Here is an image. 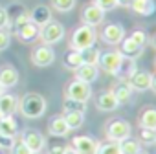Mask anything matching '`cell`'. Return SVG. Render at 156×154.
I'll use <instances>...</instances> for the list:
<instances>
[{
  "mask_svg": "<svg viewBox=\"0 0 156 154\" xmlns=\"http://www.w3.org/2000/svg\"><path fill=\"white\" fill-rule=\"evenodd\" d=\"M46 108H48V103L46 99L41 96V94H35V92H28L22 96L20 103H19V110L24 117L28 119H39L46 114Z\"/></svg>",
  "mask_w": 156,
  "mask_h": 154,
  "instance_id": "obj_1",
  "label": "cell"
},
{
  "mask_svg": "<svg viewBox=\"0 0 156 154\" xmlns=\"http://www.w3.org/2000/svg\"><path fill=\"white\" fill-rule=\"evenodd\" d=\"M98 40V33L92 26H79L77 30H73L72 33V39H70V48L72 50H77V51H83L87 48H92Z\"/></svg>",
  "mask_w": 156,
  "mask_h": 154,
  "instance_id": "obj_2",
  "label": "cell"
},
{
  "mask_svg": "<svg viewBox=\"0 0 156 154\" xmlns=\"http://www.w3.org/2000/svg\"><path fill=\"white\" fill-rule=\"evenodd\" d=\"M39 39L42 40V44L53 46L64 39V26L57 20H50L48 24L39 28Z\"/></svg>",
  "mask_w": 156,
  "mask_h": 154,
  "instance_id": "obj_3",
  "label": "cell"
},
{
  "mask_svg": "<svg viewBox=\"0 0 156 154\" xmlns=\"http://www.w3.org/2000/svg\"><path fill=\"white\" fill-rule=\"evenodd\" d=\"M130 134H132V127H130V123L127 119H119L118 117V119H112L107 125V138H108V141L119 143V141L130 138Z\"/></svg>",
  "mask_w": 156,
  "mask_h": 154,
  "instance_id": "obj_4",
  "label": "cell"
},
{
  "mask_svg": "<svg viewBox=\"0 0 156 154\" xmlns=\"http://www.w3.org/2000/svg\"><path fill=\"white\" fill-rule=\"evenodd\" d=\"M121 61H123V53H121V51H116V50L105 51V53H101V57H99L98 68L103 70V72L108 73V75H116L118 70H119V66H121Z\"/></svg>",
  "mask_w": 156,
  "mask_h": 154,
  "instance_id": "obj_5",
  "label": "cell"
},
{
  "mask_svg": "<svg viewBox=\"0 0 156 154\" xmlns=\"http://www.w3.org/2000/svg\"><path fill=\"white\" fill-rule=\"evenodd\" d=\"M66 97L79 101V103H88V99L92 97V86L79 79H73L66 88Z\"/></svg>",
  "mask_w": 156,
  "mask_h": 154,
  "instance_id": "obj_6",
  "label": "cell"
},
{
  "mask_svg": "<svg viewBox=\"0 0 156 154\" xmlns=\"http://www.w3.org/2000/svg\"><path fill=\"white\" fill-rule=\"evenodd\" d=\"M20 139L26 143V147H28L33 154L42 152L44 147H46V139H44V136H42L37 128H26V130H22Z\"/></svg>",
  "mask_w": 156,
  "mask_h": 154,
  "instance_id": "obj_7",
  "label": "cell"
},
{
  "mask_svg": "<svg viewBox=\"0 0 156 154\" xmlns=\"http://www.w3.org/2000/svg\"><path fill=\"white\" fill-rule=\"evenodd\" d=\"M31 62L39 68H46L55 62V51L48 44H41L31 51Z\"/></svg>",
  "mask_w": 156,
  "mask_h": 154,
  "instance_id": "obj_8",
  "label": "cell"
},
{
  "mask_svg": "<svg viewBox=\"0 0 156 154\" xmlns=\"http://www.w3.org/2000/svg\"><path fill=\"white\" fill-rule=\"evenodd\" d=\"M8 11V17H9V26L11 28H20L24 24H28L31 19H30V11L22 6V4H9L6 8Z\"/></svg>",
  "mask_w": 156,
  "mask_h": 154,
  "instance_id": "obj_9",
  "label": "cell"
},
{
  "mask_svg": "<svg viewBox=\"0 0 156 154\" xmlns=\"http://www.w3.org/2000/svg\"><path fill=\"white\" fill-rule=\"evenodd\" d=\"M99 37L108 46H119L121 40L125 39V28L121 24H107L99 33Z\"/></svg>",
  "mask_w": 156,
  "mask_h": 154,
  "instance_id": "obj_10",
  "label": "cell"
},
{
  "mask_svg": "<svg viewBox=\"0 0 156 154\" xmlns=\"http://www.w3.org/2000/svg\"><path fill=\"white\" fill-rule=\"evenodd\" d=\"M151 81H152V73L145 72V70H136L129 79V86L134 90V92H147L151 88Z\"/></svg>",
  "mask_w": 156,
  "mask_h": 154,
  "instance_id": "obj_11",
  "label": "cell"
},
{
  "mask_svg": "<svg viewBox=\"0 0 156 154\" xmlns=\"http://www.w3.org/2000/svg\"><path fill=\"white\" fill-rule=\"evenodd\" d=\"M72 147L77 150V154H96L99 141L92 136H77V138H73Z\"/></svg>",
  "mask_w": 156,
  "mask_h": 154,
  "instance_id": "obj_12",
  "label": "cell"
},
{
  "mask_svg": "<svg viewBox=\"0 0 156 154\" xmlns=\"http://www.w3.org/2000/svg\"><path fill=\"white\" fill-rule=\"evenodd\" d=\"M81 20H83V24L96 28L98 24H101L105 20V11L101 8H98L96 4H88V6H85V9L81 13Z\"/></svg>",
  "mask_w": 156,
  "mask_h": 154,
  "instance_id": "obj_13",
  "label": "cell"
},
{
  "mask_svg": "<svg viewBox=\"0 0 156 154\" xmlns=\"http://www.w3.org/2000/svg\"><path fill=\"white\" fill-rule=\"evenodd\" d=\"M48 132H50V136H55V138H64V136H68L70 127H68L64 116H61V114L53 116V117L48 121Z\"/></svg>",
  "mask_w": 156,
  "mask_h": 154,
  "instance_id": "obj_14",
  "label": "cell"
},
{
  "mask_svg": "<svg viewBox=\"0 0 156 154\" xmlns=\"http://www.w3.org/2000/svg\"><path fill=\"white\" fill-rule=\"evenodd\" d=\"M17 83H19V72H17V68H13L11 64L0 66V85L4 86V90L17 86Z\"/></svg>",
  "mask_w": 156,
  "mask_h": 154,
  "instance_id": "obj_15",
  "label": "cell"
},
{
  "mask_svg": "<svg viewBox=\"0 0 156 154\" xmlns=\"http://www.w3.org/2000/svg\"><path fill=\"white\" fill-rule=\"evenodd\" d=\"M98 77H99V68L96 64H81L75 70V79H79L83 83H88V85L98 81Z\"/></svg>",
  "mask_w": 156,
  "mask_h": 154,
  "instance_id": "obj_16",
  "label": "cell"
},
{
  "mask_svg": "<svg viewBox=\"0 0 156 154\" xmlns=\"http://www.w3.org/2000/svg\"><path fill=\"white\" fill-rule=\"evenodd\" d=\"M96 107H98V110H101V112H114V110L119 107V103H118L116 96L112 94V90H108V92H103V94L98 96Z\"/></svg>",
  "mask_w": 156,
  "mask_h": 154,
  "instance_id": "obj_17",
  "label": "cell"
},
{
  "mask_svg": "<svg viewBox=\"0 0 156 154\" xmlns=\"http://www.w3.org/2000/svg\"><path fill=\"white\" fill-rule=\"evenodd\" d=\"M15 35H17V39H20V40L26 42V44H28V42H33V40L39 39V26L30 20L28 24L17 28V30H15Z\"/></svg>",
  "mask_w": 156,
  "mask_h": 154,
  "instance_id": "obj_18",
  "label": "cell"
},
{
  "mask_svg": "<svg viewBox=\"0 0 156 154\" xmlns=\"http://www.w3.org/2000/svg\"><path fill=\"white\" fill-rule=\"evenodd\" d=\"M30 19H31V22L33 24H37L39 28L41 26H44V24H48L50 20H53L51 19V9L48 8V6H37V8H33L31 11H30Z\"/></svg>",
  "mask_w": 156,
  "mask_h": 154,
  "instance_id": "obj_19",
  "label": "cell"
},
{
  "mask_svg": "<svg viewBox=\"0 0 156 154\" xmlns=\"http://www.w3.org/2000/svg\"><path fill=\"white\" fill-rule=\"evenodd\" d=\"M119 51L123 53V57L138 59V57L143 53V48H141L138 42H134L130 37H125V39L121 40V44H119Z\"/></svg>",
  "mask_w": 156,
  "mask_h": 154,
  "instance_id": "obj_20",
  "label": "cell"
},
{
  "mask_svg": "<svg viewBox=\"0 0 156 154\" xmlns=\"http://www.w3.org/2000/svg\"><path fill=\"white\" fill-rule=\"evenodd\" d=\"M112 94L116 96V99H118L119 105H129V103L132 101V94H134V90L129 86L127 81H121V83H118V85L112 88Z\"/></svg>",
  "mask_w": 156,
  "mask_h": 154,
  "instance_id": "obj_21",
  "label": "cell"
},
{
  "mask_svg": "<svg viewBox=\"0 0 156 154\" xmlns=\"http://www.w3.org/2000/svg\"><path fill=\"white\" fill-rule=\"evenodd\" d=\"M130 9L140 17H149L154 13L156 4H154V0H132Z\"/></svg>",
  "mask_w": 156,
  "mask_h": 154,
  "instance_id": "obj_22",
  "label": "cell"
},
{
  "mask_svg": "<svg viewBox=\"0 0 156 154\" xmlns=\"http://www.w3.org/2000/svg\"><path fill=\"white\" fill-rule=\"evenodd\" d=\"M19 132V123L13 116H2L0 117V134L6 138H15Z\"/></svg>",
  "mask_w": 156,
  "mask_h": 154,
  "instance_id": "obj_23",
  "label": "cell"
},
{
  "mask_svg": "<svg viewBox=\"0 0 156 154\" xmlns=\"http://www.w3.org/2000/svg\"><path fill=\"white\" fill-rule=\"evenodd\" d=\"M19 107V101L13 94H2L0 96V114L2 116H13V112L17 110Z\"/></svg>",
  "mask_w": 156,
  "mask_h": 154,
  "instance_id": "obj_24",
  "label": "cell"
},
{
  "mask_svg": "<svg viewBox=\"0 0 156 154\" xmlns=\"http://www.w3.org/2000/svg\"><path fill=\"white\" fill-rule=\"evenodd\" d=\"M136 70H138V66H136V59L123 57L121 66H119V70H118L116 77H118V79H121V81H127V79H129V77H130Z\"/></svg>",
  "mask_w": 156,
  "mask_h": 154,
  "instance_id": "obj_25",
  "label": "cell"
},
{
  "mask_svg": "<svg viewBox=\"0 0 156 154\" xmlns=\"http://www.w3.org/2000/svg\"><path fill=\"white\" fill-rule=\"evenodd\" d=\"M62 64H64L68 70H73V72H75L81 64H85V62H83L81 51H77V50H72V48H70V51H66L64 57H62Z\"/></svg>",
  "mask_w": 156,
  "mask_h": 154,
  "instance_id": "obj_26",
  "label": "cell"
},
{
  "mask_svg": "<svg viewBox=\"0 0 156 154\" xmlns=\"http://www.w3.org/2000/svg\"><path fill=\"white\" fill-rule=\"evenodd\" d=\"M62 116H64V119H66L70 130L81 128L83 123H85V112H81V110H70V112H64Z\"/></svg>",
  "mask_w": 156,
  "mask_h": 154,
  "instance_id": "obj_27",
  "label": "cell"
},
{
  "mask_svg": "<svg viewBox=\"0 0 156 154\" xmlns=\"http://www.w3.org/2000/svg\"><path fill=\"white\" fill-rule=\"evenodd\" d=\"M140 127L156 130V108L154 107H149L140 114Z\"/></svg>",
  "mask_w": 156,
  "mask_h": 154,
  "instance_id": "obj_28",
  "label": "cell"
},
{
  "mask_svg": "<svg viewBox=\"0 0 156 154\" xmlns=\"http://www.w3.org/2000/svg\"><path fill=\"white\" fill-rule=\"evenodd\" d=\"M119 150H121V154H136V152L141 150V147H140V141L138 139L127 138V139L119 141Z\"/></svg>",
  "mask_w": 156,
  "mask_h": 154,
  "instance_id": "obj_29",
  "label": "cell"
},
{
  "mask_svg": "<svg viewBox=\"0 0 156 154\" xmlns=\"http://www.w3.org/2000/svg\"><path fill=\"white\" fill-rule=\"evenodd\" d=\"M81 55H83V62L85 64H96L98 66V62H99V57H101V51L98 50V48H87V50H83L81 51Z\"/></svg>",
  "mask_w": 156,
  "mask_h": 154,
  "instance_id": "obj_30",
  "label": "cell"
},
{
  "mask_svg": "<svg viewBox=\"0 0 156 154\" xmlns=\"http://www.w3.org/2000/svg\"><path fill=\"white\" fill-rule=\"evenodd\" d=\"M138 141L145 143V145H154L156 143V130L140 127V130H138Z\"/></svg>",
  "mask_w": 156,
  "mask_h": 154,
  "instance_id": "obj_31",
  "label": "cell"
},
{
  "mask_svg": "<svg viewBox=\"0 0 156 154\" xmlns=\"http://www.w3.org/2000/svg\"><path fill=\"white\" fill-rule=\"evenodd\" d=\"M77 0H51V8L59 13H68L75 8Z\"/></svg>",
  "mask_w": 156,
  "mask_h": 154,
  "instance_id": "obj_32",
  "label": "cell"
},
{
  "mask_svg": "<svg viewBox=\"0 0 156 154\" xmlns=\"http://www.w3.org/2000/svg\"><path fill=\"white\" fill-rule=\"evenodd\" d=\"M96 154H121L119 143H116V141H108V143H103V145L99 143Z\"/></svg>",
  "mask_w": 156,
  "mask_h": 154,
  "instance_id": "obj_33",
  "label": "cell"
},
{
  "mask_svg": "<svg viewBox=\"0 0 156 154\" xmlns=\"http://www.w3.org/2000/svg\"><path fill=\"white\" fill-rule=\"evenodd\" d=\"M62 110L64 112H70V110H81V112H85L87 110V103H79V101H73V99L66 97L64 103H62Z\"/></svg>",
  "mask_w": 156,
  "mask_h": 154,
  "instance_id": "obj_34",
  "label": "cell"
},
{
  "mask_svg": "<svg viewBox=\"0 0 156 154\" xmlns=\"http://www.w3.org/2000/svg\"><path fill=\"white\" fill-rule=\"evenodd\" d=\"M129 37H130L134 42H138L141 48H145V46H147V42H149V37H147V33H145L143 30H134Z\"/></svg>",
  "mask_w": 156,
  "mask_h": 154,
  "instance_id": "obj_35",
  "label": "cell"
},
{
  "mask_svg": "<svg viewBox=\"0 0 156 154\" xmlns=\"http://www.w3.org/2000/svg\"><path fill=\"white\" fill-rule=\"evenodd\" d=\"M9 42H11V33L8 31V28H0V51L8 50Z\"/></svg>",
  "mask_w": 156,
  "mask_h": 154,
  "instance_id": "obj_36",
  "label": "cell"
},
{
  "mask_svg": "<svg viewBox=\"0 0 156 154\" xmlns=\"http://www.w3.org/2000/svg\"><path fill=\"white\" fill-rule=\"evenodd\" d=\"M9 150H11V154H33V152L26 147V143H24L22 139L15 141V143H13V147H11Z\"/></svg>",
  "mask_w": 156,
  "mask_h": 154,
  "instance_id": "obj_37",
  "label": "cell"
},
{
  "mask_svg": "<svg viewBox=\"0 0 156 154\" xmlns=\"http://www.w3.org/2000/svg\"><path fill=\"white\" fill-rule=\"evenodd\" d=\"M94 4L107 13V11L114 9V8H118V0H94Z\"/></svg>",
  "mask_w": 156,
  "mask_h": 154,
  "instance_id": "obj_38",
  "label": "cell"
},
{
  "mask_svg": "<svg viewBox=\"0 0 156 154\" xmlns=\"http://www.w3.org/2000/svg\"><path fill=\"white\" fill-rule=\"evenodd\" d=\"M15 143V138H6L0 134V150H9Z\"/></svg>",
  "mask_w": 156,
  "mask_h": 154,
  "instance_id": "obj_39",
  "label": "cell"
},
{
  "mask_svg": "<svg viewBox=\"0 0 156 154\" xmlns=\"http://www.w3.org/2000/svg\"><path fill=\"white\" fill-rule=\"evenodd\" d=\"M0 28H11V26H9V17H8L6 8H0Z\"/></svg>",
  "mask_w": 156,
  "mask_h": 154,
  "instance_id": "obj_40",
  "label": "cell"
},
{
  "mask_svg": "<svg viewBox=\"0 0 156 154\" xmlns=\"http://www.w3.org/2000/svg\"><path fill=\"white\" fill-rule=\"evenodd\" d=\"M48 154H64V147L62 145H53L48 149Z\"/></svg>",
  "mask_w": 156,
  "mask_h": 154,
  "instance_id": "obj_41",
  "label": "cell"
},
{
  "mask_svg": "<svg viewBox=\"0 0 156 154\" xmlns=\"http://www.w3.org/2000/svg\"><path fill=\"white\" fill-rule=\"evenodd\" d=\"M132 0H118V6H123V8H130Z\"/></svg>",
  "mask_w": 156,
  "mask_h": 154,
  "instance_id": "obj_42",
  "label": "cell"
},
{
  "mask_svg": "<svg viewBox=\"0 0 156 154\" xmlns=\"http://www.w3.org/2000/svg\"><path fill=\"white\" fill-rule=\"evenodd\" d=\"M64 154H77V150L73 147H64Z\"/></svg>",
  "mask_w": 156,
  "mask_h": 154,
  "instance_id": "obj_43",
  "label": "cell"
},
{
  "mask_svg": "<svg viewBox=\"0 0 156 154\" xmlns=\"http://www.w3.org/2000/svg\"><path fill=\"white\" fill-rule=\"evenodd\" d=\"M151 90H154V92H156V73L152 75V81H151Z\"/></svg>",
  "mask_w": 156,
  "mask_h": 154,
  "instance_id": "obj_44",
  "label": "cell"
},
{
  "mask_svg": "<svg viewBox=\"0 0 156 154\" xmlns=\"http://www.w3.org/2000/svg\"><path fill=\"white\" fill-rule=\"evenodd\" d=\"M151 44H152V46H154V48H156V35H154V37H152V39H151Z\"/></svg>",
  "mask_w": 156,
  "mask_h": 154,
  "instance_id": "obj_45",
  "label": "cell"
},
{
  "mask_svg": "<svg viewBox=\"0 0 156 154\" xmlns=\"http://www.w3.org/2000/svg\"><path fill=\"white\" fill-rule=\"evenodd\" d=\"M2 94H4V86H2V85H0V96H2Z\"/></svg>",
  "mask_w": 156,
  "mask_h": 154,
  "instance_id": "obj_46",
  "label": "cell"
},
{
  "mask_svg": "<svg viewBox=\"0 0 156 154\" xmlns=\"http://www.w3.org/2000/svg\"><path fill=\"white\" fill-rule=\"evenodd\" d=\"M136 154H147V152H141V150H140V152H136Z\"/></svg>",
  "mask_w": 156,
  "mask_h": 154,
  "instance_id": "obj_47",
  "label": "cell"
},
{
  "mask_svg": "<svg viewBox=\"0 0 156 154\" xmlns=\"http://www.w3.org/2000/svg\"><path fill=\"white\" fill-rule=\"evenodd\" d=\"M154 66H156V59H154Z\"/></svg>",
  "mask_w": 156,
  "mask_h": 154,
  "instance_id": "obj_48",
  "label": "cell"
},
{
  "mask_svg": "<svg viewBox=\"0 0 156 154\" xmlns=\"http://www.w3.org/2000/svg\"><path fill=\"white\" fill-rule=\"evenodd\" d=\"M0 117H2V114H0Z\"/></svg>",
  "mask_w": 156,
  "mask_h": 154,
  "instance_id": "obj_49",
  "label": "cell"
}]
</instances>
